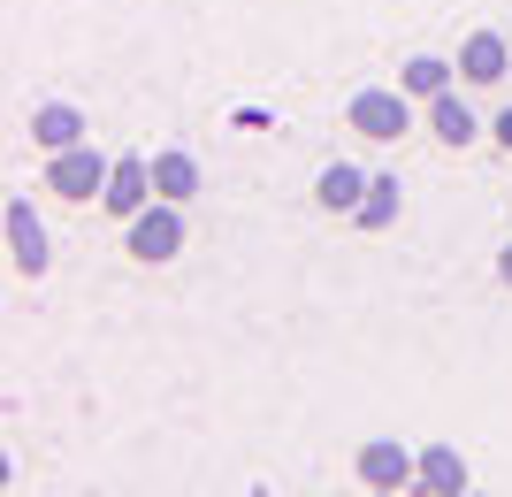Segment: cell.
Returning a JSON list of instances; mask_svg holds the SVG:
<instances>
[{"label": "cell", "mask_w": 512, "mask_h": 497, "mask_svg": "<svg viewBox=\"0 0 512 497\" xmlns=\"http://www.w3.org/2000/svg\"><path fill=\"white\" fill-rule=\"evenodd\" d=\"M107 176H115V161H100L92 146H62V153H54V169H46V192L92 199V192H107Z\"/></svg>", "instance_id": "6da1fadb"}, {"label": "cell", "mask_w": 512, "mask_h": 497, "mask_svg": "<svg viewBox=\"0 0 512 497\" xmlns=\"http://www.w3.org/2000/svg\"><path fill=\"white\" fill-rule=\"evenodd\" d=\"M176 245H184L176 199H169V207H138V215H130V253H138V260H176Z\"/></svg>", "instance_id": "7a4b0ae2"}, {"label": "cell", "mask_w": 512, "mask_h": 497, "mask_svg": "<svg viewBox=\"0 0 512 497\" xmlns=\"http://www.w3.org/2000/svg\"><path fill=\"white\" fill-rule=\"evenodd\" d=\"M344 123L360 130V138H406V92H360Z\"/></svg>", "instance_id": "3957f363"}, {"label": "cell", "mask_w": 512, "mask_h": 497, "mask_svg": "<svg viewBox=\"0 0 512 497\" xmlns=\"http://www.w3.org/2000/svg\"><path fill=\"white\" fill-rule=\"evenodd\" d=\"M146 192H153V161H138V153H123L115 161V176H107V215H138L146 207Z\"/></svg>", "instance_id": "277c9868"}, {"label": "cell", "mask_w": 512, "mask_h": 497, "mask_svg": "<svg viewBox=\"0 0 512 497\" xmlns=\"http://www.w3.org/2000/svg\"><path fill=\"white\" fill-rule=\"evenodd\" d=\"M8 260H16L23 276H46V230L31 222L23 199H8Z\"/></svg>", "instance_id": "5b68a950"}, {"label": "cell", "mask_w": 512, "mask_h": 497, "mask_svg": "<svg viewBox=\"0 0 512 497\" xmlns=\"http://www.w3.org/2000/svg\"><path fill=\"white\" fill-rule=\"evenodd\" d=\"M413 475H421V467L406 459V444H367L360 452V482L367 490H406Z\"/></svg>", "instance_id": "8992f818"}, {"label": "cell", "mask_w": 512, "mask_h": 497, "mask_svg": "<svg viewBox=\"0 0 512 497\" xmlns=\"http://www.w3.org/2000/svg\"><path fill=\"white\" fill-rule=\"evenodd\" d=\"M505 62H512V39H497V31H474V39L459 46V69H467L474 85H497Z\"/></svg>", "instance_id": "52a82bcc"}, {"label": "cell", "mask_w": 512, "mask_h": 497, "mask_svg": "<svg viewBox=\"0 0 512 497\" xmlns=\"http://www.w3.org/2000/svg\"><path fill=\"white\" fill-rule=\"evenodd\" d=\"M31 138H39L46 153H62V146H85V115L62 108V100H46L39 115H31Z\"/></svg>", "instance_id": "ba28073f"}, {"label": "cell", "mask_w": 512, "mask_h": 497, "mask_svg": "<svg viewBox=\"0 0 512 497\" xmlns=\"http://www.w3.org/2000/svg\"><path fill=\"white\" fill-rule=\"evenodd\" d=\"M360 192H367V176L352 169V161H329V169L314 176V199L329 207V215H337V207H360Z\"/></svg>", "instance_id": "9c48e42d"}, {"label": "cell", "mask_w": 512, "mask_h": 497, "mask_svg": "<svg viewBox=\"0 0 512 497\" xmlns=\"http://www.w3.org/2000/svg\"><path fill=\"white\" fill-rule=\"evenodd\" d=\"M153 192L161 199H192L199 192V161L192 153H161V161H153Z\"/></svg>", "instance_id": "30bf717a"}, {"label": "cell", "mask_w": 512, "mask_h": 497, "mask_svg": "<svg viewBox=\"0 0 512 497\" xmlns=\"http://www.w3.org/2000/svg\"><path fill=\"white\" fill-rule=\"evenodd\" d=\"M352 215H360V230H390L398 222V176H367V199Z\"/></svg>", "instance_id": "8fae6325"}, {"label": "cell", "mask_w": 512, "mask_h": 497, "mask_svg": "<svg viewBox=\"0 0 512 497\" xmlns=\"http://www.w3.org/2000/svg\"><path fill=\"white\" fill-rule=\"evenodd\" d=\"M421 482L428 490H467V459L451 452V444H428L421 452Z\"/></svg>", "instance_id": "7c38bea8"}, {"label": "cell", "mask_w": 512, "mask_h": 497, "mask_svg": "<svg viewBox=\"0 0 512 497\" xmlns=\"http://www.w3.org/2000/svg\"><path fill=\"white\" fill-rule=\"evenodd\" d=\"M428 123H436V138H444V146H467V138H474V115L459 108L451 92H436V108H428Z\"/></svg>", "instance_id": "4fadbf2b"}, {"label": "cell", "mask_w": 512, "mask_h": 497, "mask_svg": "<svg viewBox=\"0 0 512 497\" xmlns=\"http://www.w3.org/2000/svg\"><path fill=\"white\" fill-rule=\"evenodd\" d=\"M398 85H406V92H421V100H436V92L451 85V69L436 62V54H421V62H406V77H398Z\"/></svg>", "instance_id": "5bb4252c"}, {"label": "cell", "mask_w": 512, "mask_h": 497, "mask_svg": "<svg viewBox=\"0 0 512 497\" xmlns=\"http://www.w3.org/2000/svg\"><path fill=\"white\" fill-rule=\"evenodd\" d=\"M497 146H505V153H512V108H505V115H497Z\"/></svg>", "instance_id": "9a60e30c"}, {"label": "cell", "mask_w": 512, "mask_h": 497, "mask_svg": "<svg viewBox=\"0 0 512 497\" xmlns=\"http://www.w3.org/2000/svg\"><path fill=\"white\" fill-rule=\"evenodd\" d=\"M497 276H505V283H512V253H505V260H497Z\"/></svg>", "instance_id": "2e32d148"}]
</instances>
